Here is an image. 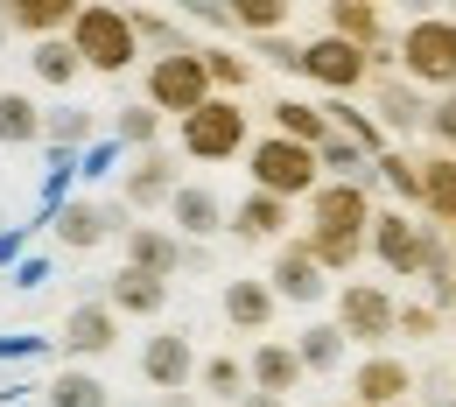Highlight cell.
Here are the masks:
<instances>
[{
    "mask_svg": "<svg viewBox=\"0 0 456 407\" xmlns=\"http://www.w3.org/2000/svg\"><path fill=\"white\" fill-rule=\"evenodd\" d=\"M70 43H77L85 70H99V77H126L134 57H141L134 14L113 7V0H85V7H77V21H70Z\"/></svg>",
    "mask_w": 456,
    "mask_h": 407,
    "instance_id": "1",
    "label": "cell"
},
{
    "mask_svg": "<svg viewBox=\"0 0 456 407\" xmlns=\"http://www.w3.org/2000/svg\"><path fill=\"white\" fill-rule=\"evenodd\" d=\"M175 141H183L190 162H232V155L253 148V141H246V106H239L232 92H211L197 113L175 119Z\"/></svg>",
    "mask_w": 456,
    "mask_h": 407,
    "instance_id": "2",
    "label": "cell"
},
{
    "mask_svg": "<svg viewBox=\"0 0 456 407\" xmlns=\"http://www.w3.org/2000/svg\"><path fill=\"white\" fill-rule=\"evenodd\" d=\"M246 175H253V190H274V197H309L316 183H323V162H316V148L309 141H288V134H260L253 148H246Z\"/></svg>",
    "mask_w": 456,
    "mask_h": 407,
    "instance_id": "3",
    "label": "cell"
},
{
    "mask_svg": "<svg viewBox=\"0 0 456 407\" xmlns=\"http://www.w3.org/2000/svg\"><path fill=\"white\" fill-rule=\"evenodd\" d=\"M141 99L155 106V113H197L204 99H211V70H204V50H162V57H148V77H141Z\"/></svg>",
    "mask_w": 456,
    "mask_h": 407,
    "instance_id": "4",
    "label": "cell"
},
{
    "mask_svg": "<svg viewBox=\"0 0 456 407\" xmlns=\"http://www.w3.org/2000/svg\"><path fill=\"white\" fill-rule=\"evenodd\" d=\"M400 70L428 92H456V21L450 14H414V28L400 36Z\"/></svg>",
    "mask_w": 456,
    "mask_h": 407,
    "instance_id": "5",
    "label": "cell"
},
{
    "mask_svg": "<svg viewBox=\"0 0 456 407\" xmlns=\"http://www.w3.org/2000/svg\"><path fill=\"white\" fill-rule=\"evenodd\" d=\"M365 253H379V267H394L400 281H414V274L443 253V239H436V225H414L407 211H372Z\"/></svg>",
    "mask_w": 456,
    "mask_h": 407,
    "instance_id": "6",
    "label": "cell"
},
{
    "mask_svg": "<svg viewBox=\"0 0 456 407\" xmlns=\"http://www.w3.org/2000/svg\"><path fill=\"white\" fill-rule=\"evenodd\" d=\"M302 77L309 85H323L330 99L338 92H358L365 77H372V50H358V43H344V36H316V43H302Z\"/></svg>",
    "mask_w": 456,
    "mask_h": 407,
    "instance_id": "7",
    "label": "cell"
},
{
    "mask_svg": "<svg viewBox=\"0 0 456 407\" xmlns=\"http://www.w3.org/2000/svg\"><path fill=\"white\" fill-rule=\"evenodd\" d=\"M126 225H134L126 204H92V197H70V204H57V218H50V232H57L63 253H92V246L119 239Z\"/></svg>",
    "mask_w": 456,
    "mask_h": 407,
    "instance_id": "8",
    "label": "cell"
},
{
    "mask_svg": "<svg viewBox=\"0 0 456 407\" xmlns=\"http://www.w3.org/2000/svg\"><path fill=\"white\" fill-rule=\"evenodd\" d=\"M394 316H400V302L379 281H344L338 289V330L351 345H387L394 338Z\"/></svg>",
    "mask_w": 456,
    "mask_h": 407,
    "instance_id": "9",
    "label": "cell"
},
{
    "mask_svg": "<svg viewBox=\"0 0 456 407\" xmlns=\"http://www.w3.org/2000/svg\"><path fill=\"white\" fill-rule=\"evenodd\" d=\"M309 225L316 232H372V190L351 175H323L309 190Z\"/></svg>",
    "mask_w": 456,
    "mask_h": 407,
    "instance_id": "10",
    "label": "cell"
},
{
    "mask_svg": "<svg viewBox=\"0 0 456 407\" xmlns=\"http://www.w3.org/2000/svg\"><path fill=\"white\" fill-rule=\"evenodd\" d=\"M175 155L169 148H134V169H126V183H119V204L141 218V211H169V197H175Z\"/></svg>",
    "mask_w": 456,
    "mask_h": 407,
    "instance_id": "11",
    "label": "cell"
},
{
    "mask_svg": "<svg viewBox=\"0 0 456 407\" xmlns=\"http://www.w3.org/2000/svg\"><path fill=\"white\" fill-rule=\"evenodd\" d=\"M141 379H148L155 394H190V379H197L190 330H155V338L141 345Z\"/></svg>",
    "mask_w": 456,
    "mask_h": 407,
    "instance_id": "12",
    "label": "cell"
},
{
    "mask_svg": "<svg viewBox=\"0 0 456 407\" xmlns=\"http://www.w3.org/2000/svg\"><path fill=\"white\" fill-rule=\"evenodd\" d=\"M57 345H63V358H77V365H85V358H106V351L119 345V309L106 295H99V302H77V309L63 316Z\"/></svg>",
    "mask_w": 456,
    "mask_h": 407,
    "instance_id": "13",
    "label": "cell"
},
{
    "mask_svg": "<svg viewBox=\"0 0 456 407\" xmlns=\"http://www.w3.org/2000/svg\"><path fill=\"white\" fill-rule=\"evenodd\" d=\"M119 253H126V267H148V274H162V281L183 274V232H175V225H126V232H119Z\"/></svg>",
    "mask_w": 456,
    "mask_h": 407,
    "instance_id": "14",
    "label": "cell"
},
{
    "mask_svg": "<svg viewBox=\"0 0 456 407\" xmlns=\"http://www.w3.org/2000/svg\"><path fill=\"white\" fill-rule=\"evenodd\" d=\"M267 281H274V295H281V302H323L330 267H323V260L295 239V246H281V253H274V274H267Z\"/></svg>",
    "mask_w": 456,
    "mask_h": 407,
    "instance_id": "15",
    "label": "cell"
},
{
    "mask_svg": "<svg viewBox=\"0 0 456 407\" xmlns=\"http://www.w3.org/2000/svg\"><path fill=\"white\" fill-rule=\"evenodd\" d=\"M225 204H218V190L211 183H175V197H169V225L183 239H211V232H225Z\"/></svg>",
    "mask_w": 456,
    "mask_h": 407,
    "instance_id": "16",
    "label": "cell"
},
{
    "mask_svg": "<svg viewBox=\"0 0 456 407\" xmlns=\"http://www.w3.org/2000/svg\"><path fill=\"white\" fill-rule=\"evenodd\" d=\"M274 309H281V295H274L267 274H260V281H253V274L225 281V323H232V330H253V338H260V330L274 323Z\"/></svg>",
    "mask_w": 456,
    "mask_h": 407,
    "instance_id": "17",
    "label": "cell"
},
{
    "mask_svg": "<svg viewBox=\"0 0 456 407\" xmlns=\"http://www.w3.org/2000/svg\"><path fill=\"white\" fill-rule=\"evenodd\" d=\"M225 225L246 239V246H267V239L288 232V197H274V190H253V197H239V204H232Z\"/></svg>",
    "mask_w": 456,
    "mask_h": 407,
    "instance_id": "18",
    "label": "cell"
},
{
    "mask_svg": "<svg viewBox=\"0 0 456 407\" xmlns=\"http://www.w3.org/2000/svg\"><path fill=\"white\" fill-rule=\"evenodd\" d=\"M407 387H414V372H407L400 358H387V351H372V358L358 365V379H351L358 407H400V401H407Z\"/></svg>",
    "mask_w": 456,
    "mask_h": 407,
    "instance_id": "19",
    "label": "cell"
},
{
    "mask_svg": "<svg viewBox=\"0 0 456 407\" xmlns=\"http://www.w3.org/2000/svg\"><path fill=\"white\" fill-rule=\"evenodd\" d=\"M106 302H113L119 316H162L169 309V281L148 274V267H119L113 281H106Z\"/></svg>",
    "mask_w": 456,
    "mask_h": 407,
    "instance_id": "20",
    "label": "cell"
},
{
    "mask_svg": "<svg viewBox=\"0 0 456 407\" xmlns=\"http://www.w3.org/2000/svg\"><path fill=\"white\" fill-rule=\"evenodd\" d=\"M246 372H253V387H260V394H281V401H288V394L302 387V372H309V365H302V351H295V345L267 338V345H253Z\"/></svg>",
    "mask_w": 456,
    "mask_h": 407,
    "instance_id": "21",
    "label": "cell"
},
{
    "mask_svg": "<svg viewBox=\"0 0 456 407\" xmlns=\"http://www.w3.org/2000/svg\"><path fill=\"white\" fill-rule=\"evenodd\" d=\"M372 85V77H365ZM372 99H379V119L394 126V134H414V126H428V99H421V85L400 70V77H387L379 70V85H372Z\"/></svg>",
    "mask_w": 456,
    "mask_h": 407,
    "instance_id": "22",
    "label": "cell"
},
{
    "mask_svg": "<svg viewBox=\"0 0 456 407\" xmlns=\"http://www.w3.org/2000/svg\"><path fill=\"white\" fill-rule=\"evenodd\" d=\"M77 7L85 0H7V21H14L21 43H43V36H70Z\"/></svg>",
    "mask_w": 456,
    "mask_h": 407,
    "instance_id": "23",
    "label": "cell"
},
{
    "mask_svg": "<svg viewBox=\"0 0 456 407\" xmlns=\"http://www.w3.org/2000/svg\"><path fill=\"white\" fill-rule=\"evenodd\" d=\"M28 77H36V85H50V92H70V85L85 77L77 43H70V36H43V43H28Z\"/></svg>",
    "mask_w": 456,
    "mask_h": 407,
    "instance_id": "24",
    "label": "cell"
},
{
    "mask_svg": "<svg viewBox=\"0 0 456 407\" xmlns=\"http://www.w3.org/2000/svg\"><path fill=\"white\" fill-rule=\"evenodd\" d=\"M43 407H113V394H106V379L92 372V365H57L50 372V387H43Z\"/></svg>",
    "mask_w": 456,
    "mask_h": 407,
    "instance_id": "25",
    "label": "cell"
},
{
    "mask_svg": "<svg viewBox=\"0 0 456 407\" xmlns=\"http://www.w3.org/2000/svg\"><path fill=\"white\" fill-rule=\"evenodd\" d=\"M323 21H330V36L358 43V50H379V43H387V28H379V0H323Z\"/></svg>",
    "mask_w": 456,
    "mask_h": 407,
    "instance_id": "26",
    "label": "cell"
},
{
    "mask_svg": "<svg viewBox=\"0 0 456 407\" xmlns=\"http://www.w3.org/2000/svg\"><path fill=\"white\" fill-rule=\"evenodd\" d=\"M0 141L7 148H36L43 141V106L21 85H0Z\"/></svg>",
    "mask_w": 456,
    "mask_h": 407,
    "instance_id": "27",
    "label": "cell"
},
{
    "mask_svg": "<svg viewBox=\"0 0 456 407\" xmlns=\"http://www.w3.org/2000/svg\"><path fill=\"white\" fill-rule=\"evenodd\" d=\"M421 211L436 218V225H456V155H428L421 162Z\"/></svg>",
    "mask_w": 456,
    "mask_h": 407,
    "instance_id": "28",
    "label": "cell"
},
{
    "mask_svg": "<svg viewBox=\"0 0 456 407\" xmlns=\"http://www.w3.org/2000/svg\"><path fill=\"white\" fill-rule=\"evenodd\" d=\"M99 134V119L85 113V106H43V141L57 148V155H70V148H85Z\"/></svg>",
    "mask_w": 456,
    "mask_h": 407,
    "instance_id": "29",
    "label": "cell"
},
{
    "mask_svg": "<svg viewBox=\"0 0 456 407\" xmlns=\"http://www.w3.org/2000/svg\"><path fill=\"white\" fill-rule=\"evenodd\" d=\"M274 134L323 148V134H330V113H323V106H309V99H281V106H274Z\"/></svg>",
    "mask_w": 456,
    "mask_h": 407,
    "instance_id": "30",
    "label": "cell"
},
{
    "mask_svg": "<svg viewBox=\"0 0 456 407\" xmlns=\"http://www.w3.org/2000/svg\"><path fill=\"white\" fill-rule=\"evenodd\" d=\"M225 14H232V28H246V36H281L295 0H225Z\"/></svg>",
    "mask_w": 456,
    "mask_h": 407,
    "instance_id": "31",
    "label": "cell"
},
{
    "mask_svg": "<svg viewBox=\"0 0 456 407\" xmlns=\"http://www.w3.org/2000/svg\"><path fill=\"white\" fill-rule=\"evenodd\" d=\"M344 345H351V338H344L338 323H309V330L295 338V351H302V365H309V372H338V365H344Z\"/></svg>",
    "mask_w": 456,
    "mask_h": 407,
    "instance_id": "32",
    "label": "cell"
},
{
    "mask_svg": "<svg viewBox=\"0 0 456 407\" xmlns=\"http://www.w3.org/2000/svg\"><path fill=\"white\" fill-rule=\"evenodd\" d=\"M302 246H309L330 274H344V267H358V260H365V232H316V225H309V239H302Z\"/></svg>",
    "mask_w": 456,
    "mask_h": 407,
    "instance_id": "33",
    "label": "cell"
},
{
    "mask_svg": "<svg viewBox=\"0 0 456 407\" xmlns=\"http://www.w3.org/2000/svg\"><path fill=\"white\" fill-rule=\"evenodd\" d=\"M197 387H204L211 401H246V387H253V372H246L239 358H204V365H197Z\"/></svg>",
    "mask_w": 456,
    "mask_h": 407,
    "instance_id": "34",
    "label": "cell"
},
{
    "mask_svg": "<svg viewBox=\"0 0 456 407\" xmlns=\"http://www.w3.org/2000/svg\"><path fill=\"white\" fill-rule=\"evenodd\" d=\"M113 141L119 148H155V141H162V113H155L148 99H141V106H119L113 113Z\"/></svg>",
    "mask_w": 456,
    "mask_h": 407,
    "instance_id": "35",
    "label": "cell"
},
{
    "mask_svg": "<svg viewBox=\"0 0 456 407\" xmlns=\"http://www.w3.org/2000/svg\"><path fill=\"white\" fill-rule=\"evenodd\" d=\"M204 70H211V92H232V99L253 85V63L239 57V50H204Z\"/></svg>",
    "mask_w": 456,
    "mask_h": 407,
    "instance_id": "36",
    "label": "cell"
},
{
    "mask_svg": "<svg viewBox=\"0 0 456 407\" xmlns=\"http://www.w3.org/2000/svg\"><path fill=\"white\" fill-rule=\"evenodd\" d=\"M379 175L394 183V197L421 204V162H414V155H379Z\"/></svg>",
    "mask_w": 456,
    "mask_h": 407,
    "instance_id": "37",
    "label": "cell"
},
{
    "mask_svg": "<svg viewBox=\"0 0 456 407\" xmlns=\"http://www.w3.org/2000/svg\"><path fill=\"white\" fill-rule=\"evenodd\" d=\"M126 14H134V36H141V43H155V57H162V50H190L162 14H148V7H126Z\"/></svg>",
    "mask_w": 456,
    "mask_h": 407,
    "instance_id": "38",
    "label": "cell"
},
{
    "mask_svg": "<svg viewBox=\"0 0 456 407\" xmlns=\"http://www.w3.org/2000/svg\"><path fill=\"white\" fill-rule=\"evenodd\" d=\"M436 323H443V309H436V302H407V309L394 316L400 338H436Z\"/></svg>",
    "mask_w": 456,
    "mask_h": 407,
    "instance_id": "39",
    "label": "cell"
},
{
    "mask_svg": "<svg viewBox=\"0 0 456 407\" xmlns=\"http://www.w3.org/2000/svg\"><path fill=\"white\" fill-rule=\"evenodd\" d=\"M428 134L456 155V92H436V106H428Z\"/></svg>",
    "mask_w": 456,
    "mask_h": 407,
    "instance_id": "40",
    "label": "cell"
},
{
    "mask_svg": "<svg viewBox=\"0 0 456 407\" xmlns=\"http://www.w3.org/2000/svg\"><path fill=\"white\" fill-rule=\"evenodd\" d=\"M267 43V63H281V70H302V50L295 43H281V36H260Z\"/></svg>",
    "mask_w": 456,
    "mask_h": 407,
    "instance_id": "41",
    "label": "cell"
},
{
    "mask_svg": "<svg viewBox=\"0 0 456 407\" xmlns=\"http://www.w3.org/2000/svg\"><path fill=\"white\" fill-rule=\"evenodd\" d=\"M400 7H407V14H443L450 0H400Z\"/></svg>",
    "mask_w": 456,
    "mask_h": 407,
    "instance_id": "42",
    "label": "cell"
},
{
    "mask_svg": "<svg viewBox=\"0 0 456 407\" xmlns=\"http://www.w3.org/2000/svg\"><path fill=\"white\" fill-rule=\"evenodd\" d=\"M239 407H281V394H260V387H253V394H246Z\"/></svg>",
    "mask_w": 456,
    "mask_h": 407,
    "instance_id": "43",
    "label": "cell"
},
{
    "mask_svg": "<svg viewBox=\"0 0 456 407\" xmlns=\"http://www.w3.org/2000/svg\"><path fill=\"white\" fill-rule=\"evenodd\" d=\"M162 407H211V401H190V394H162Z\"/></svg>",
    "mask_w": 456,
    "mask_h": 407,
    "instance_id": "44",
    "label": "cell"
},
{
    "mask_svg": "<svg viewBox=\"0 0 456 407\" xmlns=\"http://www.w3.org/2000/svg\"><path fill=\"white\" fill-rule=\"evenodd\" d=\"M0 36H14V21H7V0H0Z\"/></svg>",
    "mask_w": 456,
    "mask_h": 407,
    "instance_id": "45",
    "label": "cell"
},
{
    "mask_svg": "<svg viewBox=\"0 0 456 407\" xmlns=\"http://www.w3.org/2000/svg\"><path fill=\"white\" fill-rule=\"evenodd\" d=\"M126 407H162V401H126Z\"/></svg>",
    "mask_w": 456,
    "mask_h": 407,
    "instance_id": "46",
    "label": "cell"
},
{
    "mask_svg": "<svg viewBox=\"0 0 456 407\" xmlns=\"http://www.w3.org/2000/svg\"><path fill=\"white\" fill-rule=\"evenodd\" d=\"M443 14H450V21H456V0H450V7H443Z\"/></svg>",
    "mask_w": 456,
    "mask_h": 407,
    "instance_id": "47",
    "label": "cell"
},
{
    "mask_svg": "<svg viewBox=\"0 0 456 407\" xmlns=\"http://www.w3.org/2000/svg\"><path fill=\"white\" fill-rule=\"evenodd\" d=\"M344 407H358V401H344Z\"/></svg>",
    "mask_w": 456,
    "mask_h": 407,
    "instance_id": "48",
    "label": "cell"
},
{
    "mask_svg": "<svg viewBox=\"0 0 456 407\" xmlns=\"http://www.w3.org/2000/svg\"><path fill=\"white\" fill-rule=\"evenodd\" d=\"M379 7H387V0H379Z\"/></svg>",
    "mask_w": 456,
    "mask_h": 407,
    "instance_id": "49",
    "label": "cell"
}]
</instances>
